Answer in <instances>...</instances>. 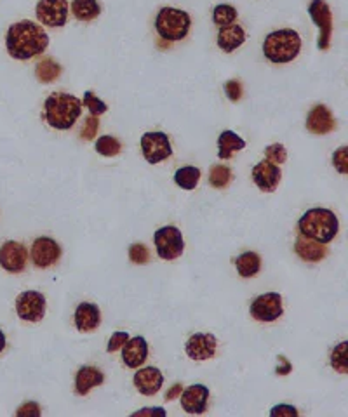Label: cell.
<instances>
[{"mask_svg":"<svg viewBox=\"0 0 348 417\" xmlns=\"http://www.w3.org/2000/svg\"><path fill=\"white\" fill-rule=\"evenodd\" d=\"M49 37L44 28L34 21H17L10 24L6 35V47L10 58L27 61L34 56H41L48 49Z\"/></svg>","mask_w":348,"mask_h":417,"instance_id":"cell-1","label":"cell"},{"mask_svg":"<svg viewBox=\"0 0 348 417\" xmlns=\"http://www.w3.org/2000/svg\"><path fill=\"white\" fill-rule=\"evenodd\" d=\"M301 237L312 238L319 244H329L340 230V221L333 210L324 207L308 209L298 221Z\"/></svg>","mask_w":348,"mask_h":417,"instance_id":"cell-2","label":"cell"},{"mask_svg":"<svg viewBox=\"0 0 348 417\" xmlns=\"http://www.w3.org/2000/svg\"><path fill=\"white\" fill-rule=\"evenodd\" d=\"M45 120L51 127L58 131H68L75 126L77 119L82 112V101L73 94L66 92H52L44 103Z\"/></svg>","mask_w":348,"mask_h":417,"instance_id":"cell-3","label":"cell"},{"mask_svg":"<svg viewBox=\"0 0 348 417\" xmlns=\"http://www.w3.org/2000/svg\"><path fill=\"white\" fill-rule=\"evenodd\" d=\"M301 51V37L298 31L284 28V30L272 31L266 35L265 42H263V54L268 61L277 63V65H284V63H291L300 56Z\"/></svg>","mask_w":348,"mask_h":417,"instance_id":"cell-4","label":"cell"},{"mask_svg":"<svg viewBox=\"0 0 348 417\" xmlns=\"http://www.w3.org/2000/svg\"><path fill=\"white\" fill-rule=\"evenodd\" d=\"M191 27L190 14L174 7H162L155 17V30L164 41H183Z\"/></svg>","mask_w":348,"mask_h":417,"instance_id":"cell-5","label":"cell"},{"mask_svg":"<svg viewBox=\"0 0 348 417\" xmlns=\"http://www.w3.org/2000/svg\"><path fill=\"white\" fill-rule=\"evenodd\" d=\"M154 242L155 247H157L159 258L166 259V261H173V259L180 258L184 251L183 235L176 226H164L155 231Z\"/></svg>","mask_w":348,"mask_h":417,"instance_id":"cell-6","label":"cell"},{"mask_svg":"<svg viewBox=\"0 0 348 417\" xmlns=\"http://www.w3.org/2000/svg\"><path fill=\"white\" fill-rule=\"evenodd\" d=\"M312 21L319 28V49L326 51L331 45V34H333V14L328 3L324 0H312L308 7Z\"/></svg>","mask_w":348,"mask_h":417,"instance_id":"cell-7","label":"cell"},{"mask_svg":"<svg viewBox=\"0 0 348 417\" xmlns=\"http://www.w3.org/2000/svg\"><path fill=\"white\" fill-rule=\"evenodd\" d=\"M249 313L258 322H275L284 313L282 295L277 292H268V294L258 295L249 306Z\"/></svg>","mask_w":348,"mask_h":417,"instance_id":"cell-8","label":"cell"},{"mask_svg":"<svg viewBox=\"0 0 348 417\" xmlns=\"http://www.w3.org/2000/svg\"><path fill=\"white\" fill-rule=\"evenodd\" d=\"M16 313L24 322H41L45 315V298L37 291L21 292L16 298Z\"/></svg>","mask_w":348,"mask_h":417,"instance_id":"cell-9","label":"cell"},{"mask_svg":"<svg viewBox=\"0 0 348 417\" xmlns=\"http://www.w3.org/2000/svg\"><path fill=\"white\" fill-rule=\"evenodd\" d=\"M61 245L51 237H38L35 238L34 244H31L30 256L31 261L37 268L45 270L49 266L56 265L58 259L61 258Z\"/></svg>","mask_w":348,"mask_h":417,"instance_id":"cell-10","label":"cell"},{"mask_svg":"<svg viewBox=\"0 0 348 417\" xmlns=\"http://www.w3.org/2000/svg\"><path fill=\"white\" fill-rule=\"evenodd\" d=\"M141 152L148 163H159L173 155L171 142L164 133H147L141 138Z\"/></svg>","mask_w":348,"mask_h":417,"instance_id":"cell-11","label":"cell"},{"mask_svg":"<svg viewBox=\"0 0 348 417\" xmlns=\"http://www.w3.org/2000/svg\"><path fill=\"white\" fill-rule=\"evenodd\" d=\"M37 20L51 28H59L68 21L66 0H41L37 3Z\"/></svg>","mask_w":348,"mask_h":417,"instance_id":"cell-12","label":"cell"},{"mask_svg":"<svg viewBox=\"0 0 348 417\" xmlns=\"http://www.w3.org/2000/svg\"><path fill=\"white\" fill-rule=\"evenodd\" d=\"M28 251L20 242H3L0 247V266L9 273H21L27 268Z\"/></svg>","mask_w":348,"mask_h":417,"instance_id":"cell-13","label":"cell"},{"mask_svg":"<svg viewBox=\"0 0 348 417\" xmlns=\"http://www.w3.org/2000/svg\"><path fill=\"white\" fill-rule=\"evenodd\" d=\"M280 177H282V173H280V167L277 163L270 162L268 159L261 160L256 166L253 167V181L256 183V186L260 188L265 193H272V191L277 190L280 183Z\"/></svg>","mask_w":348,"mask_h":417,"instance_id":"cell-14","label":"cell"},{"mask_svg":"<svg viewBox=\"0 0 348 417\" xmlns=\"http://www.w3.org/2000/svg\"><path fill=\"white\" fill-rule=\"evenodd\" d=\"M216 348H218V341L212 334L208 332H198L190 336V339L187 341V355L190 356L195 362H204L215 356Z\"/></svg>","mask_w":348,"mask_h":417,"instance_id":"cell-15","label":"cell"},{"mask_svg":"<svg viewBox=\"0 0 348 417\" xmlns=\"http://www.w3.org/2000/svg\"><path fill=\"white\" fill-rule=\"evenodd\" d=\"M181 407L188 414H204L208 411L209 390L204 384H191L181 391Z\"/></svg>","mask_w":348,"mask_h":417,"instance_id":"cell-16","label":"cell"},{"mask_svg":"<svg viewBox=\"0 0 348 417\" xmlns=\"http://www.w3.org/2000/svg\"><path fill=\"white\" fill-rule=\"evenodd\" d=\"M164 384V376L157 367H145L134 374V386L145 397H154Z\"/></svg>","mask_w":348,"mask_h":417,"instance_id":"cell-17","label":"cell"},{"mask_svg":"<svg viewBox=\"0 0 348 417\" xmlns=\"http://www.w3.org/2000/svg\"><path fill=\"white\" fill-rule=\"evenodd\" d=\"M335 117L331 110L324 105L314 106L307 117V129L312 134H328L335 129Z\"/></svg>","mask_w":348,"mask_h":417,"instance_id":"cell-18","label":"cell"},{"mask_svg":"<svg viewBox=\"0 0 348 417\" xmlns=\"http://www.w3.org/2000/svg\"><path fill=\"white\" fill-rule=\"evenodd\" d=\"M148 358V343L145 337L136 336L122 346V362L129 369H138Z\"/></svg>","mask_w":348,"mask_h":417,"instance_id":"cell-19","label":"cell"},{"mask_svg":"<svg viewBox=\"0 0 348 417\" xmlns=\"http://www.w3.org/2000/svg\"><path fill=\"white\" fill-rule=\"evenodd\" d=\"M75 327L80 332H92L101 323V313L94 302H80L75 309Z\"/></svg>","mask_w":348,"mask_h":417,"instance_id":"cell-20","label":"cell"},{"mask_svg":"<svg viewBox=\"0 0 348 417\" xmlns=\"http://www.w3.org/2000/svg\"><path fill=\"white\" fill-rule=\"evenodd\" d=\"M294 251H296V254L307 263H319L328 256V247H326V244H319V242L307 237H298L296 244H294Z\"/></svg>","mask_w":348,"mask_h":417,"instance_id":"cell-21","label":"cell"},{"mask_svg":"<svg viewBox=\"0 0 348 417\" xmlns=\"http://www.w3.org/2000/svg\"><path fill=\"white\" fill-rule=\"evenodd\" d=\"M103 381H105V376L99 369L89 365L80 367L75 376V393L80 397H86L92 388L103 384Z\"/></svg>","mask_w":348,"mask_h":417,"instance_id":"cell-22","label":"cell"},{"mask_svg":"<svg viewBox=\"0 0 348 417\" xmlns=\"http://www.w3.org/2000/svg\"><path fill=\"white\" fill-rule=\"evenodd\" d=\"M246 42V31L240 24H229L222 27L218 34V47L225 52H233Z\"/></svg>","mask_w":348,"mask_h":417,"instance_id":"cell-23","label":"cell"},{"mask_svg":"<svg viewBox=\"0 0 348 417\" xmlns=\"http://www.w3.org/2000/svg\"><path fill=\"white\" fill-rule=\"evenodd\" d=\"M246 148V141L242 138L237 136L233 131H223L218 138V156L222 160L230 159L233 152Z\"/></svg>","mask_w":348,"mask_h":417,"instance_id":"cell-24","label":"cell"},{"mask_svg":"<svg viewBox=\"0 0 348 417\" xmlns=\"http://www.w3.org/2000/svg\"><path fill=\"white\" fill-rule=\"evenodd\" d=\"M235 268L242 278H251V277L258 275L261 270L260 254H256V252H253V251L242 252L240 256H237Z\"/></svg>","mask_w":348,"mask_h":417,"instance_id":"cell-25","label":"cell"},{"mask_svg":"<svg viewBox=\"0 0 348 417\" xmlns=\"http://www.w3.org/2000/svg\"><path fill=\"white\" fill-rule=\"evenodd\" d=\"M72 14L79 21H92L101 14V6L98 0H73Z\"/></svg>","mask_w":348,"mask_h":417,"instance_id":"cell-26","label":"cell"},{"mask_svg":"<svg viewBox=\"0 0 348 417\" xmlns=\"http://www.w3.org/2000/svg\"><path fill=\"white\" fill-rule=\"evenodd\" d=\"M198 180H201V169L198 167L187 166L174 173V181L183 190H194V188H197Z\"/></svg>","mask_w":348,"mask_h":417,"instance_id":"cell-27","label":"cell"},{"mask_svg":"<svg viewBox=\"0 0 348 417\" xmlns=\"http://www.w3.org/2000/svg\"><path fill=\"white\" fill-rule=\"evenodd\" d=\"M59 75H61V66H59L55 59H44V61L38 63L37 78L42 82V84L55 82Z\"/></svg>","mask_w":348,"mask_h":417,"instance_id":"cell-28","label":"cell"},{"mask_svg":"<svg viewBox=\"0 0 348 417\" xmlns=\"http://www.w3.org/2000/svg\"><path fill=\"white\" fill-rule=\"evenodd\" d=\"M237 9L233 6H226V3H222V6H216L215 10H212V21L218 27H229V24H233L237 20Z\"/></svg>","mask_w":348,"mask_h":417,"instance_id":"cell-29","label":"cell"},{"mask_svg":"<svg viewBox=\"0 0 348 417\" xmlns=\"http://www.w3.org/2000/svg\"><path fill=\"white\" fill-rule=\"evenodd\" d=\"M233 174L232 170L226 166H215L211 167V173H209V183L215 188H225L226 184L232 181Z\"/></svg>","mask_w":348,"mask_h":417,"instance_id":"cell-30","label":"cell"},{"mask_svg":"<svg viewBox=\"0 0 348 417\" xmlns=\"http://www.w3.org/2000/svg\"><path fill=\"white\" fill-rule=\"evenodd\" d=\"M120 149H122V145L113 136H103L96 141V152L103 156H115L119 155Z\"/></svg>","mask_w":348,"mask_h":417,"instance_id":"cell-31","label":"cell"},{"mask_svg":"<svg viewBox=\"0 0 348 417\" xmlns=\"http://www.w3.org/2000/svg\"><path fill=\"white\" fill-rule=\"evenodd\" d=\"M348 343L343 341L342 344H338L331 353V365L336 372L347 374L348 372V360H347V351H348Z\"/></svg>","mask_w":348,"mask_h":417,"instance_id":"cell-32","label":"cell"},{"mask_svg":"<svg viewBox=\"0 0 348 417\" xmlns=\"http://www.w3.org/2000/svg\"><path fill=\"white\" fill-rule=\"evenodd\" d=\"M82 105L87 106V110L91 112V115H94V117L101 115V113H105L106 110H108V106H106L101 99L96 98L94 92H89V91L84 94Z\"/></svg>","mask_w":348,"mask_h":417,"instance_id":"cell-33","label":"cell"},{"mask_svg":"<svg viewBox=\"0 0 348 417\" xmlns=\"http://www.w3.org/2000/svg\"><path fill=\"white\" fill-rule=\"evenodd\" d=\"M129 258L134 265H147L150 261V252L143 244H134L129 247Z\"/></svg>","mask_w":348,"mask_h":417,"instance_id":"cell-34","label":"cell"},{"mask_svg":"<svg viewBox=\"0 0 348 417\" xmlns=\"http://www.w3.org/2000/svg\"><path fill=\"white\" fill-rule=\"evenodd\" d=\"M265 155L270 162L273 163H284L287 160V152L282 145H270L265 148Z\"/></svg>","mask_w":348,"mask_h":417,"instance_id":"cell-35","label":"cell"},{"mask_svg":"<svg viewBox=\"0 0 348 417\" xmlns=\"http://www.w3.org/2000/svg\"><path fill=\"white\" fill-rule=\"evenodd\" d=\"M333 166L336 167V170L342 174L348 173V148L347 146H342V148L336 149L333 153Z\"/></svg>","mask_w":348,"mask_h":417,"instance_id":"cell-36","label":"cell"},{"mask_svg":"<svg viewBox=\"0 0 348 417\" xmlns=\"http://www.w3.org/2000/svg\"><path fill=\"white\" fill-rule=\"evenodd\" d=\"M98 127H99V120L96 119L94 115H89L86 122H84V129L82 133H80V136L84 139H92L96 136V133H98Z\"/></svg>","mask_w":348,"mask_h":417,"instance_id":"cell-37","label":"cell"},{"mask_svg":"<svg viewBox=\"0 0 348 417\" xmlns=\"http://www.w3.org/2000/svg\"><path fill=\"white\" fill-rule=\"evenodd\" d=\"M225 92L230 101H239L242 98V85L239 80H229L225 84Z\"/></svg>","mask_w":348,"mask_h":417,"instance_id":"cell-38","label":"cell"},{"mask_svg":"<svg viewBox=\"0 0 348 417\" xmlns=\"http://www.w3.org/2000/svg\"><path fill=\"white\" fill-rule=\"evenodd\" d=\"M129 341V334L127 332H115L112 337H110L108 341V348H106V351L108 353H115L117 349L122 348L124 344Z\"/></svg>","mask_w":348,"mask_h":417,"instance_id":"cell-39","label":"cell"},{"mask_svg":"<svg viewBox=\"0 0 348 417\" xmlns=\"http://www.w3.org/2000/svg\"><path fill=\"white\" fill-rule=\"evenodd\" d=\"M16 416H20V417H24V416H28V417H38V416H41V407H38V405L35 404V402H27V404H24L23 407L17 409Z\"/></svg>","mask_w":348,"mask_h":417,"instance_id":"cell-40","label":"cell"},{"mask_svg":"<svg viewBox=\"0 0 348 417\" xmlns=\"http://www.w3.org/2000/svg\"><path fill=\"white\" fill-rule=\"evenodd\" d=\"M272 416H291V417H296L298 416V411L293 407V405H277V407L272 409V412H270Z\"/></svg>","mask_w":348,"mask_h":417,"instance_id":"cell-41","label":"cell"},{"mask_svg":"<svg viewBox=\"0 0 348 417\" xmlns=\"http://www.w3.org/2000/svg\"><path fill=\"white\" fill-rule=\"evenodd\" d=\"M279 360H280V367H277V376H286V374L291 372V363L289 360L284 358L282 355H279Z\"/></svg>","mask_w":348,"mask_h":417,"instance_id":"cell-42","label":"cell"},{"mask_svg":"<svg viewBox=\"0 0 348 417\" xmlns=\"http://www.w3.org/2000/svg\"><path fill=\"white\" fill-rule=\"evenodd\" d=\"M168 412L164 411V409L157 407V409H143V411H138L134 412V416H159V417H164Z\"/></svg>","mask_w":348,"mask_h":417,"instance_id":"cell-43","label":"cell"},{"mask_svg":"<svg viewBox=\"0 0 348 417\" xmlns=\"http://www.w3.org/2000/svg\"><path fill=\"white\" fill-rule=\"evenodd\" d=\"M181 390H183V388H181V384H176V386H173L171 391L166 395V400H173V398H176L177 395L181 393Z\"/></svg>","mask_w":348,"mask_h":417,"instance_id":"cell-44","label":"cell"},{"mask_svg":"<svg viewBox=\"0 0 348 417\" xmlns=\"http://www.w3.org/2000/svg\"><path fill=\"white\" fill-rule=\"evenodd\" d=\"M3 348H6V334L0 330V353L3 351Z\"/></svg>","mask_w":348,"mask_h":417,"instance_id":"cell-45","label":"cell"}]
</instances>
